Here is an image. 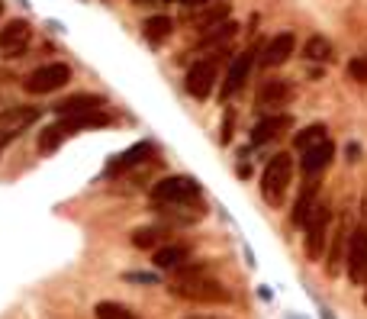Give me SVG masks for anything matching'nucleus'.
Instances as JSON below:
<instances>
[{
    "label": "nucleus",
    "instance_id": "33",
    "mask_svg": "<svg viewBox=\"0 0 367 319\" xmlns=\"http://www.w3.org/2000/svg\"><path fill=\"white\" fill-rule=\"evenodd\" d=\"M0 13H3V3H0Z\"/></svg>",
    "mask_w": 367,
    "mask_h": 319
},
{
    "label": "nucleus",
    "instance_id": "15",
    "mask_svg": "<svg viewBox=\"0 0 367 319\" xmlns=\"http://www.w3.org/2000/svg\"><path fill=\"white\" fill-rule=\"evenodd\" d=\"M26 43H29V23L26 20H13V23H7L0 29V49L10 52V55L23 52Z\"/></svg>",
    "mask_w": 367,
    "mask_h": 319
},
{
    "label": "nucleus",
    "instance_id": "20",
    "mask_svg": "<svg viewBox=\"0 0 367 319\" xmlns=\"http://www.w3.org/2000/svg\"><path fill=\"white\" fill-rule=\"evenodd\" d=\"M187 258H190L187 245H165V248L155 252V268L158 271H177Z\"/></svg>",
    "mask_w": 367,
    "mask_h": 319
},
{
    "label": "nucleus",
    "instance_id": "23",
    "mask_svg": "<svg viewBox=\"0 0 367 319\" xmlns=\"http://www.w3.org/2000/svg\"><path fill=\"white\" fill-rule=\"evenodd\" d=\"M316 191L319 187L313 184V181H309L306 187H303V193H300V200H297V207H293V223H297V226H303V223H306V216L309 213H313V207H316Z\"/></svg>",
    "mask_w": 367,
    "mask_h": 319
},
{
    "label": "nucleus",
    "instance_id": "31",
    "mask_svg": "<svg viewBox=\"0 0 367 319\" xmlns=\"http://www.w3.org/2000/svg\"><path fill=\"white\" fill-rule=\"evenodd\" d=\"M126 281H142V284H155V274H126Z\"/></svg>",
    "mask_w": 367,
    "mask_h": 319
},
{
    "label": "nucleus",
    "instance_id": "16",
    "mask_svg": "<svg viewBox=\"0 0 367 319\" xmlns=\"http://www.w3.org/2000/svg\"><path fill=\"white\" fill-rule=\"evenodd\" d=\"M329 239H332V245H329V261H326V271L329 274H338L342 271V261H345V245H348V229L338 223V226L329 232Z\"/></svg>",
    "mask_w": 367,
    "mask_h": 319
},
{
    "label": "nucleus",
    "instance_id": "6",
    "mask_svg": "<svg viewBox=\"0 0 367 319\" xmlns=\"http://www.w3.org/2000/svg\"><path fill=\"white\" fill-rule=\"evenodd\" d=\"M68 81H71V68L65 61H52V65H42L36 71H29L23 87L29 94H52V91H59V87H65Z\"/></svg>",
    "mask_w": 367,
    "mask_h": 319
},
{
    "label": "nucleus",
    "instance_id": "7",
    "mask_svg": "<svg viewBox=\"0 0 367 319\" xmlns=\"http://www.w3.org/2000/svg\"><path fill=\"white\" fill-rule=\"evenodd\" d=\"M345 265H348V281L351 284H367V226H358L348 239V255H345Z\"/></svg>",
    "mask_w": 367,
    "mask_h": 319
},
{
    "label": "nucleus",
    "instance_id": "18",
    "mask_svg": "<svg viewBox=\"0 0 367 319\" xmlns=\"http://www.w3.org/2000/svg\"><path fill=\"white\" fill-rule=\"evenodd\" d=\"M171 33H174V20L165 17V13H158V17H149V20L142 23V36L149 39L151 45L165 43V39H167Z\"/></svg>",
    "mask_w": 367,
    "mask_h": 319
},
{
    "label": "nucleus",
    "instance_id": "17",
    "mask_svg": "<svg viewBox=\"0 0 367 319\" xmlns=\"http://www.w3.org/2000/svg\"><path fill=\"white\" fill-rule=\"evenodd\" d=\"M100 107H103V97H97V94H75V97L55 103V113L59 117H71V113H87V110H100Z\"/></svg>",
    "mask_w": 367,
    "mask_h": 319
},
{
    "label": "nucleus",
    "instance_id": "30",
    "mask_svg": "<svg viewBox=\"0 0 367 319\" xmlns=\"http://www.w3.org/2000/svg\"><path fill=\"white\" fill-rule=\"evenodd\" d=\"M171 3H184V7H193V10H200V7H207L209 0H171Z\"/></svg>",
    "mask_w": 367,
    "mask_h": 319
},
{
    "label": "nucleus",
    "instance_id": "12",
    "mask_svg": "<svg viewBox=\"0 0 367 319\" xmlns=\"http://www.w3.org/2000/svg\"><path fill=\"white\" fill-rule=\"evenodd\" d=\"M290 97H293V87L284 77H271V81H264V84L258 87V107L271 110V113H274L277 107H287Z\"/></svg>",
    "mask_w": 367,
    "mask_h": 319
},
{
    "label": "nucleus",
    "instance_id": "3",
    "mask_svg": "<svg viewBox=\"0 0 367 319\" xmlns=\"http://www.w3.org/2000/svg\"><path fill=\"white\" fill-rule=\"evenodd\" d=\"M151 200H155V207H174V203L200 200V181L187 175L161 177L158 184L151 187Z\"/></svg>",
    "mask_w": 367,
    "mask_h": 319
},
{
    "label": "nucleus",
    "instance_id": "34",
    "mask_svg": "<svg viewBox=\"0 0 367 319\" xmlns=\"http://www.w3.org/2000/svg\"><path fill=\"white\" fill-rule=\"evenodd\" d=\"M364 303H367V294H364Z\"/></svg>",
    "mask_w": 367,
    "mask_h": 319
},
{
    "label": "nucleus",
    "instance_id": "2",
    "mask_svg": "<svg viewBox=\"0 0 367 319\" xmlns=\"http://www.w3.org/2000/svg\"><path fill=\"white\" fill-rule=\"evenodd\" d=\"M290 181H293V158L287 151H277L274 158L267 161L264 175H261V197H264L271 207H280V203L287 200Z\"/></svg>",
    "mask_w": 367,
    "mask_h": 319
},
{
    "label": "nucleus",
    "instance_id": "14",
    "mask_svg": "<svg viewBox=\"0 0 367 319\" xmlns=\"http://www.w3.org/2000/svg\"><path fill=\"white\" fill-rule=\"evenodd\" d=\"M293 49H297V39H293V33H277L274 39L264 45L261 65H264V68H280L293 55Z\"/></svg>",
    "mask_w": 367,
    "mask_h": 319
},
{
    "label": "nucleus",
    "instance_id": "10",
    "mask_svg": "<svg viewBox=\"0 0 367 319\" xmlns=\"http://www.w3.org/2000/svg\"><path fill=\"white\" fill-rule=\"evenodd\" d=\"M251 65H255V49L235 55L232 65H229V75H225V81H223V91H219L223 94V101H229V97H235V94L242 91V84L251 75Z\"/></svg>",
    "mask_w": 367,
    "mask_h": 319
},
{
    "label": "nucleus",
    "instance_id": "11",
    "mask_svg": "<svg viewBox=\"0 0 367 319\" xmlns=\"http://www.w3.org/2000/svg\"><path fill=\"white\" fill-rule=\"evenodd\" d=\"M290 129H293V117H290V113H271V117H264L258 126L251 129V142H255V145H267V142H274V139H280L284 133H290Z\"/></svg>",
    "mask_w": 367,
    "mask_h": 319
},
{
    "label": "nucleus",
    "instance_id": "8",
    "mask_svg": "<svg viewBox=\"0 0 367 319\" xmlns=\"http://www.w3.org/2000/svg\"><path fill=\"white\" fill-rule=\"evenodd\" d=\"M213 84H216V55H213V59L193 61L190 71H187V94L197 97V101H207Z\"/></svg>",
    "mask_w": 367,
    "mask_h": 319
},
{
    "label": "nucleus",
    "instance_id": "22",
    "mask_svg": "<svg viewBox=\"0 0 367 319\" xmlns=\"http://www.w3.org/2000/svg\"><path fill=\"white\" fill-rule=\"evenodd\" d=\"M303 59L309 61H332L335 59V49L326 36H309L306 45H303Z\"/></svg>",
    "mask_w": 367,
    "mask_h": 319
},
{
    "label": "nucleus",
    "instance_id": "24",
    "mask_svg": "<svg viewBox=\"0 0 367 319\" xmlns=\"http://www.w3.org/2000/svg\"><path fill=\"white\" fill-rule=\"evenodd\" d=\"M326 133H329V129L322 126V123H313V126H306V129H303V133H297V139H293V145H297V151H306L309 145L326 142Z\"/></svg>",
    "mask_w": 367,
    "mask_h": 319
},
{
    "label": "nucleus",
    "instance_id": "27",
    "mask_svg": "<svg viewBox=\"0 0 367 319\" xmlns=\"http://www.w3.org/2000/svg\"><path fill=\"white\" fill-rule=\"evenodd\" d=\"M161 235H165L161 226H142L133 232V245L135 248H155V245L161 242Z\"/></svg>",
    "mask_w": 367,
    "mask_h": 319
},
{
    "label": "nucleus",
    "instance_id": "28",
    "mask_svg": "<svg viewBox=\"0 0 367 319\" xmlns=\"http://www.w3.org/2000/svg\"><path fill=\"white\" fill-rule=\"evenodd\" d=\"M348 75L354 81H361V84H367V55H358V59L348 61Z\"/></svg>",
    "mask_w": 367,
    "mask_h": 319
},
{
    "label": "nucleus",
    "instance_id": "29",
    "mask_svg": "<svg viewBox=\"0 0 367 319\" xmlns=\"http://www.w3.org/2000/svg\"><path fill=\"white\" fill-rule=\"evenodd\" d=\"M232 126H235V110H225L223 133H219V142H223V145H229V142H232Z\"/></svg>",
    "mask_w": 367,
    "mask_h": 319
},
{
    "label": "nucleus",
    "instance_id": "26",
    "mask_svg": "<svg viewBox=\"0 0 367 319\" xmlns=\"http://www.w3.org/2000/svg\"><path fill=\"white\" fill-rule=\"evenodd\" d=\"M235 29H239V26H235L232 20H223L219 26H213V29H207V33H203V39H200V43H203V45L225 43V39H232V36H235Z\"/></svg>",
    "mask_w": 367,
    "mask_h": 319
},
{
    "label": "nucleus",
    "instance_id": "32",
    "mask_svg": "<svg viewBox=\"0 0 367 319\" xmlns=\"http://www.w3.org/2000/svg\"><path fill=\"white\" fill-rule=\"evenodd\" d=\"M187 319H219V316H187Z\"/></svg>",
    "mask_w": 367,
    "mask_h": 319
},
{
    "label": "nucleus",
    "instance_id": "5",
    "mask_svg": "<svg viewBox=\"0 0 367 319\" xmlns=\"http://www.w3.org/2000/svg\"><path fill=\"white\" fill-rule=\"evenodd\" d=\"M303 229H306V258L319 261L322 252H326L329 232H332V210H329L326 203H316L313 213L306 216V223H303Z\"/></svg>",
    "mask_w": 367,
    "mask_h": 319
},
{
    "label": "nucleus",
    "instance_id": "1",
    "mask_svg": "<svg viewBox=\"0 0 367 319\" xmlns=\"http://www.w3.org/2000/svg\"><path fill=\"white\" fill-rule=\"evenodd\" d=\"M113 123V117H110L107 110H87V113H71V117H59V123H52V126H45L39 133V151H55L61 142H65L68 135L81 133V129H103Z\"/></svg>",
    "mask_w": 367,
    "mask_h": 319
},
{
    "label": "nucleus",
    "instance_id": "9",
    "mask_svg": "<svg viewBox=\"0 0 367 319\" xmlns=\"http://www.w3.org/2000/svg\"><path fill=\"white\" fill-rule=\"evenodd\" d=\"M39 119V107H7L0 113V139H17Z\"/></svg>",
    "mask_w": 367,
    "mask_h": 319
},
{
    "label": "nucleus",
    "instance_id": "13",
    "mask_svg": "<svg viewBox=\"0 0 367 319\" xmlns=\"http://www.w3.org/2000/svg\"><path fill=\"white\" fill-rule=\"evenodd\" d=\"M332 158H335V145L329 142H319V145H309L306 151H303V158H300V168H303V175H322V171L332 165Z\"/></svg>",
    "mask_w": 367,
    "mask_h": 319
},
{
    "label": "nucleus",
    "instance_id": "21",
    "mask_svg": "<svg viewBox=\"0 0 367 319\" xmlns=\"http://www.w3.org/2000/svg\"><path fill=\"white\" fill-rule=\"evenodd\" d=\"M193 23L200 26V33H207V29H213V26H219L223 20H229V3H213L209 10H193L190 13Z\"/></svg>",
    "mask_w": 367,
    "mask_h": 319
},
{
    "label": "nucleus",
    "instance_id": "19",
    "mask_svg": "<svg viewBox=\"0 0 367 319\" xmlns=\"http://www.w3.org/2000/svg\"><path fill=\"white\" fill-rule=\"evenodd\" d=\"M151 142H139L133 145L129 151H123V155H117V158L110 161V171H126V168H135V165H142L145 158H151Z\"/></svg>",
    "mask_w": 367,
    "mask_h": 319
},
{
    "label": "nucleus",
    "instance_id": "4",
    "mask_svg": "<svg viewBox=\"0 0 367 319\" xmlns=\"http://www.w3.org/2000/svg\"><path fill=\"white\" fill-rule=\"evenodd\" d=\"M171 294L181 297V300H193V303H229L232 300L229 287L219 284V281H209L203 274H190V281H177L171 287Z\"/></svg>",
    "mask_w": 367,
    "mask_h": 319
},
{
    "label": "nucleus",
    "instance_id": "25",
    "mask_svg": "<svg viewBox=\"0 0 367 319\" xmlns=\"http://www.w3.org/2000/svg\"><path fill=\"white\" fill-rule=\"evenodd\" d=\"M93 316L97 319H135V313L123 303H113V300H100L93 306Z\"/></svg>",
    "mask_w": 367,
    "mask_h": 319
}]
</instances>
